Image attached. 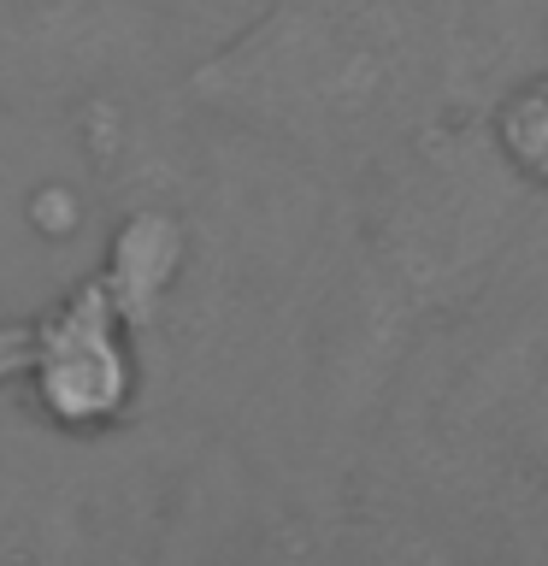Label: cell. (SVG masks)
I'll return each mask as SVG.
<instances>
[{"mask_svg": "<svg viewBox=\"0 0 548 566\" xmlns=\"http://www.w3.org/2000/svg\"><path fill=\"white\" fill-rule=\"evenodd\" d=\"M18 366H24L42 413L65 431H101L136 396L130 331H124V307L106 283H83L77 295H65L18 348Z\"/></svg>", "mask_w": 548, "mask_h": 566, "instance_id": "1", "label": "cell"}, {"mask_svg": "<svg viewBox=\"0 0 548 566\" xmlns=\"http://www.w3.org/2000/svg\"><path fill=\"white\" fill-rule=\"evenodd\" d=\"M489 142H495V154H502V166L519 177L525 189L548 195V71L513 83L502 95V106H495V118H489Z\"/></svg>", "mask_w": 548, "mask_h": 566, "instance_id": "2", "label": "cell"}]
</instances>
